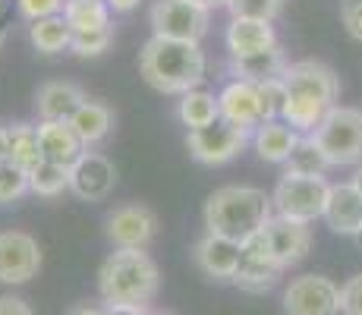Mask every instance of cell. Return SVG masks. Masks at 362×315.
Returning <instances> with one entry per match:
<instances>
[{"label": "cell", "instance_id": "cell-42", "mask_svg": "<svg viewBox=\"0 0 362 315\" xmlns=\"http://www.w3.org/2000/svg\"><path fill=\"white\" fill-rule=\"evenodd\" d=\"M350 183H353V186H356V193L362 195V164L356 167V173H353V180H350Z\"/></svg>", "mask_w": 362, "mask_h": 315}, {"label": "cell", "instance_id": "cell-40", "mask_svg": "<svg viewBox=\"0 0 362 315\" xmlns=\"http://www.w3.org/2000/svg\"><path fill=\"white\" fill-rule=\"evenodd\" d=\"M10 158V130L6 126H0V161Z\"/></svg>", "mask_w": 362, "mask_h": 315}, {"label": "cell", "instance_id": "cell-45", "mask_svg": "<svg viewBox=\"0 0 362 315\" xmlns=\"http://www.w3.org/2000/svg\"><path fill=\"white\" fill-rule=\"evenodd\" d=\"M145 315H167V312H148V309H145Z\"/></svg>", "mask_w": 362, "mask_h": 315}, {"label": "cell", "instance_id": "cell-36", "mask_svg": "<svg viewBox=\"0 0 362 315\" xmlns=\"http://www.w3.org/2000/svg\"><path fill=\"white\" fill-rule=\"evenodd\" d=\"M340 19H344V29L362 41V0H340Z\"/></svg>", "mask_w": 362, "mask_h": 315}, {"label": "cell", "instance_id": "cell-8", "mask_svg": "<svg viewBox=\"0 0 362 315\" xmlns=\"http://www.w3.org/2000/svg\"><path fill=\"white\" fill-rule=\"evenodd\" d=\"M151 29L158 38L202 41L208 32V10L192 0H158L151 6Z\"/></svg>", "mask_w": 362, "mask_h": 315}, {"label": "cell", "instance_id": "cell-26", "mask_svg": "<svg viewBox=\"0 0 362 315\" xmlns=\"http://www.w3.org/2000/svg\"><path fill=\"white\" fill-rule=\"evenodd\" d=\"M180 120L189 130H202V126L214 123L221 117V108H218V98L211 92H202V88H192V92L180 95V108H177Z\"/></svg>", "mask_w": 362, "mask_h": 315}, {"label": "cell", "instance_id": "cell-3", "mask_svg": "<svg viewBox=\"0 0 362 315\" xmlns=\"http://www.w3.org/2000/svg\"><path fill=\"white\" fill-rule=\"evenodd\" d=\"M271 214H274V202L259 186H221L205 202L208 234L227 236L240 246L262 234Z\"/></svg>", "mask_w": 362, "mask_h": 315}, {"label": "cell", "instance_id": "cell-14", "mask_svg": "<svg viewBox=\"0 0 362 315\" xmlns=\"http://www.w3.org/2000/svg\"><path fill=\"white\" fill-rule=\"evenodd\" d=\"M264 243H268L271 256L277 258L284 271L293 268L305 258V252L312 249V230L305 221H293V218H284V214H271V221L264 224L262 230Z\"/></svg>", "mask_w": 362, "mask_h": 315}, {"label": "cell", "instance_id": "cell-5", "mask_svg": "<svg viewBox=\"0 0 362 315\" xmlns=\"http://www.w3.org/2000/svg\"><path fill=\"white\" fill-rule=\"evenodd\" d=\"M325 151L331 167H346L362 161V110L359 108H344L334 104L325 114V120L309 132Z\"/></svg>", "mask_w": 362, "mask_h": 315}, {"label": "cell", "instance_id": "cell-43", "mask_svg": "<svg viewBox=\"0 0 362 315\" xmlns=\"http://www.w3.org/2000/svg\"><path fill=\"white\" fill-rule=\"evenodd\" d=\"M192 4H199V6H205V10H211V6H221V4H227V0H192Z\"/></svg>", "mask_w": 362, "mask_h": 315}, {"label": "cell", "instance_id": "cell-2", "mask_svg": "<svg viewBox=\"0 0 362 315\" xmlns=\"http://www.w3.org/2000/svg\"><path fill=\"white\" fill-rule=\"evenodd\" d=\"M284 82H287V108L281 120L293 126L299 136H309L337 104V73L322 60H296L287 67Z\"/></svg>", "mask_w": 362, "mask_h": 315}, {"label": "cell", "instance_id": "cell-35", "mask_svg": "<svg viewBox=\"0 0 362 315\" xmlns=\"http://www.w3.org/2000/svg\"><path fill=\"white\" fill-rule=\"evenodd\" d=\"M340 312L344 315H362V275H353L340 287Z\"/></svg>", "mask_w": 362, "mask_h": 315}, {"label": "cell", "instance_id": "cell-17", "mask_svg": "<svg viewBox=\"0 0 362 315\" xmlns=\"http://www.w3.org/2000/svg\"><path fill=\"white\" fill-rule=\"evenodd\" d=\"M325 221L334 234L356 236L362 230V195L353 183H331L328 205H325Z\"/></svg>", "mask_w": 362, "mask_h": 315}, {"label": "cell", "instance_id": "cell-11", "mask_svg": "<svg viewBox=\"0 0 362 315\" xmlns=\"http://www.w3.org/2000/svg\"><path fill=\"white\" fill-rule=\"evenodd\" d=\"M104 234L117 249H145L158 234V214L148 205H120L107 214Z\"/></svg>", "mask_w": 362, "mask_h": 315}, {"label": "cell", "instance_id": "cell-32", "mask_svg": "<svg viewBox=\"0 0 362 315\" xmlns=\"http://www.w3.org/2000/svg\"><path fill=\"white\" fill-rule=\"evenodd\" d=\"M110 41H114V29H98V32H73V45H69V51L76 54V57H101L104 51L110 47Z\"/></svg>", "mask_w": 362, "mask_h": 315}, {"label": "cell", "instance_id": "cell-27", "mask_svg": "<svg viewBox=\"0 0 362 315\" xmlns=\"http://www.w3.org/2000/svg\"><path fill=\"white\" fill-rule=\"evenodd\" d=\"M10 130V161L19 167H25V171H32V167H38L41 161V142H38V126L32 123H13L6 126Z\"/></svg>", "mask_w": 362, "mask_h": 315}, {"label": "cell", "instance_id": "cell-29", "mask_svg": "<svg viewBox=\"0 0 362 315\" xmlns=\"http://www.w3.org/2000/svg\"><path fill=\"white\" fill-rule=\"evenodd\" d=\"M29 183H32L35 195H41V199H54V195H60V193L69 189V167L54 164V161H41L38 167L29 171Z\"/></svg>", "mask_w": 362, "mask_h": 315}, {"label": "cell", "instance_id": "cell-10", "mask_svg": "<svg viewBox=\"0 0 362 315\" xmlns=\"http://www.w3.org/2000/svg\"><path fill=\"white\" fill-rule=\"evenodd\" d=\"M41 271V246L25 230H0V284H29Z\"/></svg>", "mask_w": 362, "mask_h": 315}, {"label": "cell", "instance_id": "cell-20", "mask_svg": "<svg viewBox=\"0 0 362 315\" xmlns=\"http://www.w3.org/2000/svg\"><path fill=\"white\" fill-rule=\"evenodd\" d=\"M82 101H86V92H82L76 82L54 79L38 88V95H35V110H38L41 120H69V117L79 110Z\"/></svg>", "mask_w": 362, "mask_h": 315}, {"label": "cell", "instance_id": "cell-24", "mask_svg": "<svg viewBox=\"0 0 362 315\" xmlns=\"http://www.w3.org/2000/svg\"><path fill=\"white\" fill-rule=\"evenodd\" d=\"M29 38L41 54H64L73 45V29H69V23L64 19V13H60V16H47V19L32 23Z\"/></svg>", "mask_w": 362, "mask_h": 315}, {"label": "cell", "instance_id": "cell-1", "mask_svg": "<svg viewBox=\"0 0 362 315\" xmlns=\"http://www.w3.org/2000/svg\"><path fill=\"white\" fill-rule=\"evenodd\" d=\"M142 79L161 95H186L205 82V51L199 41H177L151 35L139 54Z\"/></svg>", "mask_w": 362, "mask_h": 315}, {"label": "cell", "instance_id": "cell-30", "mask_svg": "<svg viewBox=\"0 0 362 315\" xmlns=\"http://www.w3.org/2000/svg\"><path fill=\"white\" fill-rule=\"evenodd\" d=\"M25 193H32L29 171H25V167H19V164H13L10 158L0 161V205L19 202Z\"/></svg>", "mask_w": 362, "mask_h": 315}, {"label": "cell", "instance_id": "cell-37", "mask_svg": "<svg viewBox=\"0 0 362 315\" xmlns=\"http://www.w3.org/2000/svg\"><path fill=\"white\" fill-rule=\"evenodd\" d=\"M0 315H35L32 306L23 297H13V293H0Z\"/></svg>", "mask_w": 362, "mask_h": 315}, {"label": "cell", "instance_id": "cell-44", "mask_svg": "<svg viewBox=\"0 0 362 315\" xmlns=\"http://www.w3.org/2000/svg\"><path fill=\"white\" fill-rule=\"evenodd\" d=\"M353 240H356V246L362 249V230H359V234H356V236H353Z\"/></svg>", "mask_w": 362, "mask_h": 315}, {"label": "cell", "instance_id": "cell-4", "mask_svg": "<svg viewBox=\"0 0 362 315\" xmlns=\"http://www.w3.org/2000/svg\"><path fill=\"white\" fill-rule=\"evenodd\" d=\"M161 271L145 249H117L104 258L98 271V290L104 306H136L148 309L158 297Z\"/></svg>", "mask_w": 362, "mask_h": 315}, {"label": "cell", "instance_id": "cell-18", "mask_svg": "<svg viewBox=\"0 0 362 315\" xmlns=\"http://www.w3.org/2000/svg\"><path fill=\"white\" fill-rule=\"evenodd\" d=\"M38 142H41V158L54 161V164H64V167H73L82 158V151H86V145L76 136L69 120H41Z\"/></svg>", "mask_w": 362, "mask_h": 315}, {"label": "cell", "instance_id": "cell-33", "mask_svg": "<svg viewBox=\"0 0 362 315\" xmlns=\"http://www.w3.org/2000/svg\"><path fill=\"white\" fill-rule=\"evenodd\" d=\"M230 16H249V19H268L274 23L284 10V0H227Z\"/></svg>", "mask_w": 362, "mask_h": 315}, {"label": "cell", "instance_id": "cell-41", "mask_svg": "<svg viewBox=\"0 0 362 315\" xmlns=\"http://www.w3.org/2000/svg\"><path fill=\"white\" fill-rule=\"evenodd\" d=\"M69 315H107V306L98 309V306H76V309H69Z\"/></svg>", "mask_w": 362, "mask_h": 315}, {"label": "cell", "instance_id": "cell-15", "mask_svg": "<svg viewBox=\"0 0 362 315\" xmlns=\"http://www.w3.org/2000/svg\"><path fill=\"white\" fill-rule=\"evenodd\" d=\"M192 258H196L199 271L211 281H230L236 277V268H240V258H243V246L227 236L218 234H205L192 249Z\"/></svg>", "mask_w": 362, "mask_h": 315}, {"label": "cell", "instance_id": "cell-16", "mask_svg": "<svg viewBox=\"0 0 362 315\" xmlns=\"http://www.w3.org/2000/svg\"><path fill=\"white\" fill-rule=\"evenodd\" d=\"M218 108L221 117L233 126H243V130L255 132V126L264 123L262 117V101H259V86L246 79H233L221 88L218 95Z\"/></svg>", "mask_w": 362, "mask_h": 315}, {"label": "cell", "instance_id": "cell-7", "mask_svg": "<svg viewBox=\"0 0 362 315\" xmlns=\"http://www.w3.org/2000/svg\"><path fill=\"white\" fill-rule=\"evenodd\" d=\"M252 139V132L243 130V126L227 123L224 117H218L214 123L202 126V130H189L186 136V145H189V155L199 161V164L218 167L227 164L246 149V142Z\"/></svg>", "mask_w": 362, "mask_h": 315}, {"label": "cell", "instance_id": "cell-38", "mask_svg": "<svg viewBox=\"0 0 362 315\" xmlns=\"http://www.w3.org/2000/svg\"><path fill=\"white\" fill-rule=\"evenodd\" d=\"M110 13H132L139 6V0H107Z\"/></svg>", "mask_w": 362, "mask_h": 315}, {"label": "cell", "instance_id": "cell-12", "mask_svg": "<svg viewBox=\"0 0 362 315\" xmlns=\"http://www.w3.org/2000/svg\"><path fill=\"white\" fill-rule=\"evenodd\" d=\"M117 186L114 161L101 151H82V158L69 167V193L79 202H104Z\"/></svg>", "mask_w": 362, "mask_h": 315}, {"label": "cell", "instance_id": "cell-13", "mask_svg": "<svg viewBox=\"0 0 362 315\" xmlns=\"http://www.w3.org/2000/svg\"><path fill=\"white\" fill-rule=\"evenodd\" d=\"M281 275H284V268L277 265V258L271 256L262 234H255L252 240L243 243V258H240V268H236V277H233V284L240 287V290L268 293L277 287Z\"/></svg>", "mask_w": 362, "mask_h": 315}, {"label": "cell", "instance_id": "cell-31", "mask_svg": "<svg viewBox=\"0 0 362 315\" xmlns=\"http://www.w3.org/2000/svg\"><path fill=\"white\" fill-rule=\"evenodd\" d=\"M255 86H259L262 117H264V120H281L284 108H287V82H284V76H277V79L255 82Z\"/></svg>", "mask_w": 362, "mask_h": 315}, {"label": "cell", "instance_id": "cell-9", "mask_svg": "<svg viewBox=\"0 0 362 315\" xmlns=\"http://www.w3.org/2000/svg\"><path fill=\"white\" fill-rule=\"evenodd\" d=\"M287 315H340V287L325 275H299L284 290Z\"/></svg>", "mask_w": 362, "mask_h": 315}, {"label": "cell", "instance_id": "cell-19", "mask_svg": "<svg viewBox=\"0 0 362 315\" xmlns=\"http://www.w3.org/2000/svg\"><path fill=\"white\" fill-rule=\"evenodd\" d=\"M227 47H230L233 57L271 51V47H277V32L268 19L233 16L230 25H227Z\"/></svg>", "mask_w": 362, "mask_h": 315}, {"label": "cell", "instance_id": "cell-22", "mask_svg": "<svg viewBox=\"0 0 362 315\" xmlns=\"http://www.w3.org/2000/svg\"><path fill=\"white\" fill-rule=\"evenodd\" d=\"M69 126H73L76 136L82 139V145L92 149V145H98L110 136V130H114V110L104 101H88L86 98V101L79 104V110L69 117Z\"/></svg>", "mask_w": 362, "mask_h": 315}, {"label": "cell", "instance_id": "cell-39", "mask_svg": "<svg viewBox=\"0 0 362 315\" xmlns=\"http://www.w3.org/2000/svg\"><path fill=\"white\" fill-rule=\"evenodd\" d=\"M6 38H10V16H6V10L0 6V51H4Z\"/></svg>", "mask_w": 362, "mask_h": 315}, {"label": "cell", "instance_id": "cell-25", "mask_svg": "<svg viewBox=\"0 0 362 315\" xmlns=\"http://www.w3.org/2000/svg\"><path fill=\"white\" fill-rule=\"evenodd\" d=\"M64 19L73 32H98L110 25V6L107 0H66Z\"/></svg>", "mask_w": 362, "mask_h": 315}, {"label": "cell", "instance_id": "cell-28", "mask_svg": "<svg viewBox=\"0 0 362 315\" xmlns=\"http://www.w3.org/2000/svg\"><path fill=\"white\" fill-rule=\"evenodd\" d=\"M328 158L318 149V142L312 136H299L296 149L287 158V173H305V177H325L328 171Z\"/></svg>", "mask_w": 362, "mask_h": 315}, {"label": "cell", "instance_id": "cell-21", "mask_svg": "<svg viewBox=\"0 0 362 315\" xmlns=\"http://www.w3.org/2000/svg\"><path fill=\"white\" fill-rule=\"evenodd\" d=\"M296 142H299V132L284 120H264L255 126V132H252L255 151H259V158L268 161V164H287Z\"/></svg>", "mask_w": 362, "mask_h": 315}, {"label": "cell", "instance_id": "cell-6", "mask_svg": "<svg viewBox=\"0 0 362 315\" xmlns=\"http://www.w3.org/2000/svg\"><path fill=\"white\" fill-rule=\"evenodd\" d=\"M328 193H331V183H328L325 177L284 173V177L277 180L274 193H271V202H274V214H284V218L312 224L315 218H322V214H325V205H328Z\"/></svg>", "mask_w": 362, "mask_h": 315}, {"label": "cell", "instance_id": "cell-34", "mask_svg": "<svg viewBox=\"0 0 362 315\" xmlns=\"http://www.w3.org/2000/svg\"><path fill=\"white\" fill-rule=\"evenodd\" d=\"M19 16L29 19V23H38V19L47 16H60L66 6V0H16Z\"/></svg>", "mask_w": 362, "mask_h": 315}, {"label": "cell", "instance_id": "cell-23", "mask_svg": "<svg viewBox=\"0 0 362 315\" xmlns=\"http://www.w3.org/2000/svg\"><path fill=\"white\" fill-rule=\"evenodd\" d=\"M287 57L281 47H271L262 54H246V57H233V76L246 82H264V79H277L287 73Z\"/></svg>", "mask_w": 362, "mask_h": 315}]
</instances>
